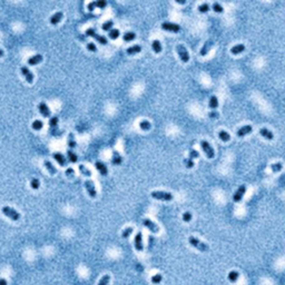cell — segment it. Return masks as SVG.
<instances>
[{
	"label": "cell",
	"instance_id": "cell-1",
	"mask_svg": "<svg viewBox=\"0 0 285 285\" xmlns=\"http://www.w3.org/2000/svg\"><path fill=\"white\" fill-rule=\"evenodd\" d=\"M188 242L192 246H194L196 249H198L201 252H207V251H208V245L203 243L202 241H199L198 238H196V237L191 236L188 238Z\"/></svg>",
	"mask_w": 285,
	"mask_h": 285
},
{
	"label": "cell",
	"instance_id": "cell-2",
	"mask_svg": "<svg viewBox=\"0 0 285 285\" xmlns=\"http://www.w3.org/2000/svg\"><path fill=\"white\" fill-rule=\"evenodd\" d=\"M152 197L155 199H159V201H172L173 199V195L171 193L162 192V191L152 192Z\"/></svg>",
	"mask_w": 285,
	"mask_h": 285
},
{
	"label": "cell",
	"instance_id": "cell-3",
	"mask_svg": "<svg viewBox=\"0 0 285 285\" xmlns=\"http://www.w3.org/2000/svg\"><path fill=\"white\" fill-rule=\"evenodd\" d=\"M2 213L5 214L7 217L12 219V221H19V219H20V214L18 213L16 209L11 208V207H9V206H3Z\"/></svg>",
	"mask_w": 285,
	"mask_h": 285
},
{
	"label": "cell",
	"instance_id": "cell-4",
	"mask_svg": "<svg viewBox=\"0 0 285 285\" xmlns=\"http://www.w3.org/2000/svg\"><path fill=\"white\" fill-rule=\"evenodd\" d=\"M201 146H202V148H203V150L205 152V154H206V156L208 158H213L214 156H215V152H214L213 147L209 145V142H207V140H202Z\"/></svg>",
	"mask_w": 285,
	"mask_h": 285
},
{
	"label": "cell",
	"instance_id": "cell-5",
	"mask_svg": "<svg viewBox=\"0 0 285 285\" xmlns=\"http://www.w3.org/2000/svg\"><path fill=\"white\" fill-rule=\"evenodd\" d=\"M177 53L178 56H179V58H181V60L183 61V62H188L189 60V55L188 52H187V50H186V48L183 46V45H177Z\"/></svg>",
	"mask_w": 285,
	"mask_h": 285
},
{
	"label": "cell",
	"instance_id": "cell-6",
	"mask_svg": "<svg viewBox=\"0 0 285 285\" xmlns=\"http://www.w3.org/2000/svg\"><path fill=\"white\" fill-rule=\"evenodd\" d=\"M162 28L164 30L172 31V32H178V31L181 30V26L173 22H163L162 23Z\"/></svg>",
	"mask_w": 285,
	"mask_h": 285
},
{
	"label": "cell",
	"instance_id": "cell-7",
	"mask_svg": "<svg viewBox=\"0 0 285 285\" xmlns=\"http://www.w3.org/2000/svg\"><path fill=\"white\" fill-rule=\"evenodd\" d=\"M246 193V186L245 185H241L237 188V191L234 193V195H233V199H234V202H241L243 198V196H244V194Z\"/></svg>",
	"mask_w": 285,
	"mask_h": 285
},
{
	"label": "cell",
	"instance_id": "cell-8",
	"mask_svg": "<svg viewBox=\"0 0 285 285\" xmlns=\"http://www.w3.org/2000/svg\"><path fill=\"white\" fill-rule=\"evenodd\" d=\"M85 187H86V189H87V192H88L89 196H90L92 198H95V197L97 196V191H96V188H95L94 183H92V181L87 179V181L85 182Z\"/></svg>",
	"mask_w": 285,
	"mask_h": 285
},
{
	"label": "cell",
	"instance_id": "cell-9",
	"mask_svg": "<svg viewBox=\"0 0 285 285\" xmlns=\"http://www.w3.org/2000/svg\"><path fill=\"white\" fill-rule=\"evenodd\" d=\"M21 74L23 75L25 79L29 82V84H31V82H33V78H35V76H33V74L31 72L30 69H29L27 66H22V67H21Z\"/></svg>",
	"mask_w": 285,
	"mask_h": 285
},
{
	"label": "cell",
	"instance_id": "cell-10",
	"mask_svg": "<svg viewBox=\"0 0 285 285\" xmlns=\"http://www.w3.org/2000/svg\"><path fill=\"white\" fill-rule=\"evenodd\" d=\"M142 224H144V226H146L148 229H149L150 232H153V233H158L159 232V228H158L157 225L154 223V222H152L150 219H147L145 218L144 221H142Z\"/></svg>",
	"mask_w": 285,
	"mask_h": 285
},
{
	"label": "cell",
	"instance_id": "cell-11",
	"mask_svg": "<svg viewBox=\"0 0 285 285\" xmlns=\"http://www.w3.org/2000/svg\"><path fill=\"white\" fill-rule=\"evenodd\" d=\"M38 109H39V112H40L41 115H42L43 117H49L50 116V109H49L48 105L46 104V102H40V104L38 105Z\"/></svg>",
	"mask_w": 285,
	"mask_h": 285
},
{
	"label": "cell",
	"instance_id": "cell-12",
	"mask_svg": "<svg viewBox=\"0 0 285 285\" xmlns=\"http://www.w3.org/2000/svg\"><path fill=\"white\" fill-rule=\"evenodd\" d=\"M135 247L138 252H142L144 249V245H142V234L140 232H138L135 236Z\"/></svg>",
	"mask_w": 285,
	"mask_h": 285
},
{
	"label": "cell",
	"instance_id": "cell-13",
	"mask_svg": "<svg viewBox=\"0 0 285 285\" xmlns=\"http://www.w3.org/2000/svg\"><path fill=\"white\" fill-rule=\"evenodd\" d=\"M252 130H253V127L251 125H245V126H243V127H241L238 130H237V136H238V137H243V136H245V135H248L249 132H252Z\"/></svg>",
	"mask_w": 285,
	"mask_h": 285
},
{
	"label": "cell",
	"instance_id": "cell-14",
	"mask_svg": "<svg viewBox=\"0 0 285 285\" xmlns=\"http://www.w3.org/2000/svg\"><path fill=\"white\" fill-rule=\"evenodd\" d=\"M42 59H43L42 55H40V53H36V55L31 56L30 58L28 59V64L30 65V66H35V65H38L39 62H41Z\"/></svg>",
	"mask_w": 285,
	"mask_h": 285
},
{
	"label": "cell",
	"instance_id": "cell-15",
	"mask_svg": "<svg viewBox=\"0 0 285 285\" xmlns=\"http://www.w3.org/2000/svg\"><path fill=\"white\" fill-rule=\"evenodd\" d=\"M52 157L55 158L57 162H58V164L60 166H66L67 163H68V162L66 160V158H65V156L62 155L61 153H53L52 154Z\"/></svg>",
	"mask_w": 285,
	"mask_h": 285
},
{
	"label": "cell",
	"instance_id": "cell-16",
	"mask_svg": "<svg viewBox=\"0 0 285 285\" xmlns=\"http://www.w3.org/2000/svg\"><path fill=\"white\" fill-rule=\"evenodd\" d=\"M95 166H96L97 171L99 172L100 174H102V176H106L107 174H108V169H107V166L105 165L102 162H96L95 163Z\"/></svg>",
	"mask_w": 285,
	"mask_h": 285
},
{
	"label": "cell",
	"instance_id": "cell-17",
	"mask_svg": "<svg viewBox=\"0 0 285 285\" xmlns=\"http://www.w3.org/2000/svg\"><path fill=\"white\" fill-rule=\"evenodd\" d=\"M212 47H213V41L207 40L206 42L204 43V46H203V48L201 49V51H199L201 56H206L207 53H208V51L211 50Z\"/></svg>",
	"mask_w": 285,
	"mask_h": 285
},
{
	"label": "cell",
	"instance_id": "cell-18",
	"mask_svg": "<svg viewBox=\"0 0 285 285\" xmlns=\"http://www.w3.org/2000/svg\"><path fill=\"white\" fill-rule=\"evenodd\" d=\"M112 163L114 164V165H120V164L122 163V157L120 156V154L118 153L117 150H114V152H112Z\"/></svg>",
	"mask_w": 285,
	"mask_h": 285
},
{
	"label": "cell",
	"instance_id": "cell-19",
	"mask_svg": "<svg viewBox=\"0 0 285 285\" xmlns=\"http://www.w3.org/2000/svg\"><path fill=\"white\" fill-rule=\"evenodd\" d=\"M260 134H261V136H263V137L266 138V139H268V140H272L273 138H274V134H273L271 130L267 129V128H261Z\"/></svg>",
	"mask_w": 285,
	"mask_h": 285
},
{
	"label": "cell",
	"instance_id": "cell-20",
	"mask_svg": "<svg viewBox=\"0 0 285 285\" xmlns=\"http://www.w3.org/2000/svg\"><path fill=\"white\" fill-rule=\"evenodd\" d=\"M244 50H245V45H243V43L235 45V46H233L231 48V52L233 53V55H238V53L243 52Z\"/></svg>",
	"mask_w": 285,
	"mask_h": 285
},
{
	"label": "cell",
	"instance_id": "cell-21",
	"mask_svg": "<svg viewBox=\"0 0 285 285\" xmlns=\"http://www.w3.org/2000/svg\"><path fill=\"white\" fill-rule=\"evenodd\" d=\"M61 18H62V12H61V11H58V12L53 13V15L50 17V23L57 25V23L61 20Z\"/></svg>",
	"mask_w": 285,
	"mask_h": 285
},
{
	"label": "cell",
	"instance_id": "cell-22",
	"mask_svg": "<svg viewBox=\"0 0 285 285\" xmlns=\"http://www.w3.org/2000/svg\"><path fill=\"white\" fill-rule=\"evenodd\" d=\"M43 166L48 169V172L50 174H56L57 173V168L53 166V164L51 163L50 160H45V162H43Z\"/></svg>",
	"mask_w": 285,
	"mask_h": 285
},
{
	"label": "cell",
	"instance_id": "cell-23",
	"mask_svg": "<svg viewBox=\"0 0 285 285\" xmlns=\"http://www.w3.org/2000/svg\"><path fill=\"white\" fill-rule=\"evenodd\" d=\"M140 50H142V47H140L139 45H134V46H132V47H128V48L126 49V52H127L128 55H135V53L139 52Z\"/></svg>",
	"mask_w": 285,
	"mask_h": 285
},
{
	"label": "cell",
	"instance_id": "cell-24",
	"mask_svg": "<svg viewBox=\"0 0 285 285\" xmlns=\"http://www.w3.org/2000/svg\"><path fill=\"white\" fill-rule=\"evenodd\" d=\"M152 48H153V50L155 51L156 53H159L160 51H162V49H163V47H162L160 41L155 39V40H153V42H152Z\"/></svg>",
	"mask_w": 285,
	"mask_h": 285
},
{
	"label": "cell",
	"instance_id": "cell-25",
	"mask_svg": "<svg viewBox=\"0 0 285 285\" xmlns=\"http://www.w3.org/2000/svg\"><path fill=\"white\" fill-rule=\"evenodd\" d=\"M208 106L209 108H212V109H216L217 107H218V99H217L216 96H211V98H209V102H208Z\"/></svg>",
	"mask_w": 285,
	"mask_h": 285
},
{
	"label": "cell",
	"instance_id": "cell-26",
	"mask_svg": "<svg viewBox=\"0 0 285 285\" xmlns=\"http://www.w3.org/2000/svg\"><path fill=\"white\" fill-rule=\"evenodd\" d=\"M78 168H79V172H80V174H82L84 176H86V177H90V176H92V172L89 171L86 166L79 165Z\"/></svg>",
	"mask_w": 285,
	"mask_h": 285
},
{
	"label": "cell",
	"instance_id": "cell-27",
	"mask_svg": "<svg viewBox=\"0 0 285 285\" xmlns=\"http://www.w3.org/2000/svg\"><path fill=\"white\" fill-rule=\"evenodd\" d=\"M67 156H68L69 162H71V163H77V160H78V157H77V155H76V154H75L71 149H68V150H67Z\"/></svg>",
	"mask_w": 285,
	"mask_h": 285
},
{
	"label": "cell",
	"instance_id": "cell-28",
	"mask_svg": "<svg viewBox=\"0 0 285 285\" xmlns=\"http://www.w3.org/2000/svg\"><path fill=\"white\" fill-rule=\"evenodd\" d=\"M238 276H239V274L236 272V271H231V272H229V274H228V280H229V282L235 283L237 280H238Z\"/></svg>",
	"mask_w": 285,
	"mask_h": 285
},
{
	"label": "cell",
	"instance_id": "cell-29",
	"mask_svg": "<svg viewBox=\"0 0 285 285\" xmlns=\"http://www.w3.org/2000/svg\"><path fill=\"white\" fill-rule=\"evenodd\" d=\"M218 137L221 138V140H223V142H228V140L231 139L229 134L227 132H225V130H221V132H218Z\"/></svg>",
	"mask_w": 285,
	"mask_h": 285
},
{
	"label": "cell",
	"instance_id": "cell-30",
	"mask_svg": "<svg viewBox=\"0 0 285 285\" xmlns=\"http://www.w3.org/2000/svg\"><path fill=\"white\" fill-rule=\"evenodd\" d=\"M136 38V35L135 32H126L124 36H122V39H124V41H132L134 40V39Z\"/></svg>",
	"mask_w": 285,
	"mask_h": 285
},
{
	"label": "cell",
	"instance_id": "cell-31",
	"mask_svg": "<svg viewBox=\"0 0 285 285\" xmlns=\"http://www.w3.org/2000/svg\"><path fill=\"white\" fill-rule=\"evenodd\" d=\"M139 127L142 130H149L150 127H152V125H150V122L148 120H142L139 122Z\"/></svg>",
	"mask_w": 285,
	"mask_h": 285
},
{
	"label": "cell",
	"instance_id": "cell-32",
	"mask_svg": "<svg viewBox=\"0 0 285 285\" xmlns=\"http://www.w3.org/2000/svg\"><path fill=\"white\" fill-rule=\"evenodd\" d=\"M42 127H43V124H42L41 120L36 119V120H33L32 122V128L35 130H40V129H42Z\"/></svg>",
	"mask_w": 285,
	"mask_h": 285
},
{
	"label": "cell",
	"instance_id": "cell-33",
	"mask_svg": "<svg viewBox=\"0 0 285 285\" xmlns=\"http://www.w3.org/2000/svg\"><path fill=\"white\" fill-rule=\"evenodd\" d=\"M76 140H75V136H74V134L72 132H70L69 134V137H68V146L69 147H71V148H75L76 147Z\"/></svg>",
	"mask_w": 285,
	"mask_h": 285
},
{
	"label": "cell",
	"instance_id": "cell-34",
	"mask_svg": "<svg viewBox=\"0 0 285 285\" xmlns=\"http://www.w3.org/2000/svg\"><path fill=\"white\" fill-rule=\"evenodd\" d=\"M114 26V21L112 20H108L106 22L102 23V30L105 31H110L112 30V27Z\"/></svg>",
	"mask_w": 285,
	"mask_h": 285
},
{
	"label": "cell",
	"instance_id": "cell-35",
	"mask_svg": "<svg viewBox=\"0 0 285 285\" xmlns=\"http://www.w3.org/2000/svg\"><path fill=\"white\" fill-rule=\"evenodd\" d=\"M270 167H271V169H272V172H274V173H278V172L282 171L283 165L281 163H275V164H272Z\"/></svg>",
	"mask_w": 285,
	"mask_h": 285
},
{
	"label": "cell",
	"instance_id": "cell-36",
	"mask_svg": "<svg viewBox=\"0 0 285 285\" xmlns=\"http://www.w3.org/2000/svg\"><path fill=\"white\" fill-rule=\"evenodd\" d=\"M30 186L32 189H38L40 187V182L38 178H32L30 181Z\"/></svg>",
	"mask_w": 285,
	"mask_h": 285
},
{
	"label": "cell",
	"instance_id": "cell-37",
	"mask_svg": "<svg viewBox=\"0 0 285 285\" xmlns=\"http://www.w3.org/2000/svg\"><path fill=\"white\" fill-rule=\"evenodd\" d=\"M94 38L96 39L98 42H100L102 45H107V38L105 37V36H102V35H95Z\"/></svg>",
	"mask_w": 285,
	"mask_h": 285
},
{
	"label": "cell",
	"instance_id": "cell-38",
	"mask_svg": "<svg viewBox=\"0 0 285 285\" xmlns=\"http://www.w3.org/2000/svg\"><path fill=\"white\" fill-rule=\"evenodd\" d=\"M108 36H109L110 39H117L119 37V30L118 29H112L109 31V33H108Z\"/></svg>",
	"mask_w": 285,
	"mask_h": 285
},
{
	"label": "cell",
	"instance_id": "cell-39",
	"mask_svg": "<svg viewBox=\"0 0 285 285\" xmlns=\"http://www.w3.org/2000/svg\"><path fill=\"white\" fill-rule=\"evenodd\" d=\"M109 281H110L109 275H104V276L102 278V280L99 281V283H98V285H108Z\"/></svg>",
	"mask_w": 285,
	"mask_h": 285
},
{
	"label": "cell",
	"instance_id": "cell-40",
	"mask_svg": "<svg viewBox=\"0 0 285 285\" xmlns=\"http://www.w3.org/2000/svg\"><path fill=\"white\" fill-rule=\"evenodd\" d=\"M162 280H163V276L160 274H156L152 276V283H154V284H158V283L162 282Z\"/></svg>",
	"mask_w": 285,
	"mask_h": 285
},
{
	"label": "cell",
	"instance_id": "cell-41",
	"mask_svg": "<svg viewBox=\"0 0 285 285\" xmlns=\"http://www.w3.org/2000/svg\"><path fill=\"white\" fill-rule=\"evenodd\" d=\"M209 10V5L208 3H203V5L198 6V11L199 12H207Z\"/></svg>",
	"mask_w": 285,
	"mask_h": 285
},
{
	"label": "cell",
	"instance_id": "cell-42",
	"mask_svg": "<svg viewBox=\"0 0 285 285\" xmlns=\"http://www.w3.org/2000/svg\"><path fill=\"white\" fill-rule=\"evenodd\" d=\"M57 125H58V117H57V116H53V117H51L50 120H49V126L52 128V127H56Z\"/></svg>",
	"mask_w": 285,
	"mask_h": 285
},
{
	"label": "cell",
	"instance_id": "cell-43",
	"mask_svg": "<svg viewBox=\"0 0 285 285\" xmlns=\"http://www.w3.org/2000/svg\"><path fill=\"white\" fill-rule=\"evenodd\" d=\"M213 9H214V11H216V12H219V13L224 11L223 7H222V6L219 5L218 2H214V3H213Z\"/></svg>",
	"mask_w": 285,
	"mask_h": 285
},
{
	"label": "cell",
	"instance_id": "cell-44",
	"mask_svg": "<svg viewBox=\"0 0 285 285\" xmlns=\"http://www.w3.org/2000/svg\"><path fill=\"white\" fill-rule=\"evenodd\" d=\"M199 157V153L196 149H191L189 150V158L194 159V158H198Z\"/></svg>",
	"mask_w": 285,
	"mask_h": 285
},
{
	"label": "cell",
	"instance_id": "cell-45",
	"mask_svg": "<svg viewBox=\"0 0 285 285\" xmlns=\"http://www.w3.org/2000/svg\"><path fill=\"white\" fill-rule=\"evenodd\" d=\"M184 164H185V166L187 168L194 167V162H193V159H191V158H185V159H184Z\"/></svg>",
	"mask_w": 285,
	"mask_h": 285
},
{
	"label": "cell",
	"instance_id": "cell-46",
	"mask_svg": "<svg viewBox=\"0 0 285 285\" xmlns=\"http://www.w3.org/2000/svg\"><path fill=\"white\" fill-rule=\"evenodd\" d=\"M132 227H127V228L122 232V237H124V238H128V237H129V235L132 234Z\"/></svg>",
	"mask_w": 285,
	"mask_h": 285
},
{
	"label": "cell",
	"instance_id": "cell-47",
	"mask_svg": "<svg viewBox=\"0 0 285 285\" xmlns=\"http://www.w3.org/2000/svg\"><path fill=\"white\" fill-rule=\"evenodd\" d=\"M183 221L184 222L192 221V213H189V212H186V213H184L183 214Z\"/></svg>",
	"mask_w": 285,
	"mask_h": 285
},
{
	"label": "cell",
	"instance_id": "cell-48",
	"mask_svg": "<svg viewBox=\"0 0 285 285\" xmlns=\"http://www.w3.org/2000/svg\"><path fill=\"white\" fill-rule=\"evenodd\" d=\"M95 3H96V7L98 8H105L107 5V2L105 0H98V1H95Z\"/></svg>",
	"mask_w": 285,
	"mask_h": 285
},
{
	"label": "cell",
	"instance_id": "cell-49",
	"mask_svg": "<svg viewBox=\"0 0 285 285\" xmlns=\"http://www.w3.org/2000/svg\"><path fill=\"white\" fill-rule=\"evenodd\" d=\"M87 49H88L89 51H96L97 47L94 42H89V43H87Z\"/></svg>",
	"mask_w": 285,
	"mask_h": 285
},
{
	"label": "cell",
	"instance_id": "cell-50",
	"mask_svg": "<svg viewBox=\"0 0 285 285\" xmlns=\"http://www.w3.org/2000/svg\"><path fill=\"white\" fill-rule=\"evenodd\" d=\"M86 35L89 36V37H94L95 35H96V31H95V29L92 28H89L86 30Z\"/></svg>",
	"mask_w": 285,
	"mask_h": 285
},
{
	"label": "cell",
	"instance_id": "cell-51",
	"mask_svg": "<svg viewBox=\"0 0 285 285\" xmlns=\"http://www.w3.org/2000/svg\"><path fill=\"white\" fill-rule=\"evenodd\" d=\"M66 175L68 176V177H70V176H74L75 175V171L72 169V168H67Z\"/></svg>",
	"mask_w": 285,
	"mask_h": 285
},
{
	"label": "cell",
	"instance_id": "cell-52",
	"mask_svg": "<svg viewBox=\"0 0 285 285\" xmlns=\"http://www.w3.org/2000/svg\"><path fill=\"white\" fill-rule=\"evenodd\" d=\"M87 8H88V10H90V11L94 10L95 8H96V3H95V1H92V2H90V3H88Z\"/></svg>",
	"mask_w": 285,
	"mask_h": 285
},
{
	"label": "cell",
	"instance_id": "cell-53",
	"mask_svg": "<svg viewBox=\"0 0 285 285\" xmlns=\"http://www.w3.org/2000/svg\"><path fill=\"white\" fill-rule=\"evenodd\" d=\"M208 116L211 118H217L218 117V112H211L208 114Z\"/></svg>",
	"mask_w": 285,
	"mask_h": 285
},
{
	"label": "cell",
	"instance_id": "cell-54",
	"mask_svg": "<svg viewBox=\"0 0 285 285\" xmlns=\"http://www.w3.org/2000/svg\"><path fill=\"white\" fill-rule=\"evenodd\" d=\"M0 285H7V280H5V278H0Z\"/></svg>",
	"mask_w": 285,
	"mask_h": 285
},
{
	"label": "cell",
	"instance_id": "cell-55",
	"mask_svg": "<svg viewBox=\"0 0 285 285\" xmlns=\"http://www.w3.org/2000/svg\"><path fill=\"white\" fill-rule=\"evenodd\" d=\"M176 2H177V3H181V5H185L186 1H185V0H176Z\"/></svg>",
	"mask_w": 285,
	"mask_h": 285
},
{
	"label": "cell",
	"instance_id": "cell-56",
	"mask_svg": "<svg viewBox=\"0 0 285 285\" xmlns=\"http://www.w3.org/2000/svg\"><path fill=\"white\" fill-rule=\"evenodd\" d=\"M3 55H5V53H3V50L2 49H0V57H3Z\"/></svg>",
	"mask_w": 285,
	"mask_h": 285
}]
</instances>
